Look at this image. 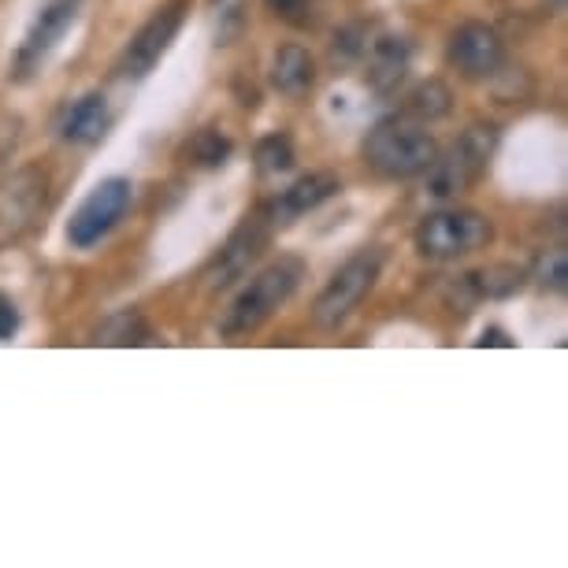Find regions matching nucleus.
I'll list each match as a JSON object with an SVG mask.
<instances>
[{
	"label": "nucleus",
	"mask_w": 568,
	"mask_h": 568,
	"mask_svg": "<svg viewBox=\"0 0 568 568\" xmlns=\"http://www.w3.org/2000/svg\"><path fill=\"white\" fill-rule=\"evenodd\" d=\"M212 8H216V41L231 45L245 27V0H212Z\"/></svg>",
	"instance_id": "4be33fe9"
},
{
	"label": "nucleus",
	"mask_w": 568,
	"mask_h": 568,
	"mask_svg": "<svg viewBox=\"0 0 568 568\" xmlns=\"http://www.w3.org/2000/svg\"><path fill=\"white\" fill-rule=\"evenodd\" d=\"M186 12H190V0H168V4H160L156 12L142 23V30H138V34L123 45L120 60H115V71H120L123 79H134V82L145 79V74L164 60L171 41L179 38L182 23H186Z\"/></svg>",
	"instance_id": "423d86ee"
},
{
	"label": "nucleus",
	"mask_w": 568,
	"mask_h": 568,
	"mask_svg": "<svg viewBox=\"0 0 568 568\" xmlns=\"http://www.w3.org/2000/svg\"><path fill=\"white\" fill-rule=\"evenodd\" d=\"M104 131H109V101H104V93H85L60 120V138L71 145L101 142Z\"/></svg>",
	"instance_id": "4468645a"
},
{
	"label": "nucleus",
	"mask_w": 568,
	"mask_h": 568,
	"mask_svg": "<svg viewBox=\"0 0 568 568\" xmlns=\"http://www.w3.org/2000/svg\"><path fill=\"white\" fill-rule=\"evenodd\" d=\"M476 346H513V342L506 338V331H498V327H487L484 335L476 338Z\"/></svg>",
	"instance_id": "b1692460"
},
{
	"label": "nucleus",
	"mask_w": 568,
	"mask_h": 568,
	"mask_svg": "<svg viewBox=\"0 0 568 568\" xmlns=\"http://www.w3.org/2000/svg\"><path fill=\"white\" fill-rule=\"evenodd\" d=\"M524 275L520 267H513V264H490L484 267V272H471L460 278V286L471 294V302H484V297H509V294H517L520 286H524Z\"/></svg>",
	"instance_id": "dca6fc26"
},
{
	"label": "nucleus",
	"mask_w": 568,
	"mask_h": 568,
	"mask_svg": "<svg viewBox=\"0 0 568 568\" xmlns=\"http://www.w3.org/2000/svg\"><path fill=\"white\" fill-rule=\"evenodd\" d=\"M19 331V308L8 294H0V342H12Z\"/></svg>",
	"instance_id": "5701e85b"
},
{
	"label": "nucleus",
	"mask_w": 568,
	"mask_h": 568,
	"mask_svg": "<svg viewBox=\"0 0 568 568\" xmlns=\"http://www.w3.org/2000/svg\"><path fill=\"white\" fill-rule=\"evenodd\" d=\"M45 194H49V179L38 168L19 171L8 182V190L0 194V245L19 242L34 227L38 216L45 212Z\"/></svg>",
	"instance_id": "9d476101"
},
{
	"label": "nucleus",
	"mask_w": 568,
	"mask_h": 568,
	"mask_svg": "<svg viewBox=\"0 0 568 568\" xmlns=\"http://www.w3.org/2000/svg\"><path fill=\"white\" fill-rule=\"evenodd\" d=\"M256 171L261 175H283L294 168V142L286 134H267L256 142Z\"/></svg>",
	"instance_id": "6ab92c4d"
},
{
	"label": "nucleus",
	"mask_w": 568,
	"mask_h": 568,
	"mask_svg": "<svg viewBox=\"0 0 568 568\" xmlns=\"http://www.w3.org/2000/svg\"><path fill=\"white\" fill-rule=\"evenodd\" d=\"M438 153L435 138L424 131V123L409 115H387L364 138V160L383 179H416L432 168Z\"/></svg>",
	"instance_id": "f03ea898"
},
{
	"label": "nucleus",
	"mask_w": 568,
	"mask_h": 568,
	"mask_svg": "<svg viewBox=\"0 0 568 568\" xmlns=\"http://www.w3.org/2000/svg\"><path fill=\"white\" fill-rule=\"evenodd\" d=\"M338 190H342V182L331 175V171H313V175L297 179L294 186H286L275 201H267L261 212L272 227H283V223H294L297 216H305V212L320 209L324 201L335 197Z\"/></svg>",
	"instance_id": "f8f14e48"
},
{
	"label": "nucleus",
	"mask_w": 568,
	"mask_h": 568,
	"mask_svg": "<svg viewBox=\"0 0 568 568\" xmlns=\"http://www.w3.org/2000/svg\"><path fill=\"white\" fill-rule=\"evenodd\" d=\"M190 156H194L201 168H216L231 156V142L220 131L205 126V131H197V138L190 142Z\"/></svg>",
	"instance_id": "412c9836"
},
{
	"label": "nucleus",
	"mask_w": 568,
	"mask_h": 568,
	"mask_svg": "<svg viewBox=\"0 0 568 568\" xmlns=\"http://www.w3.org/2000/svg\"><path fill=\"white\" fill-rule=\"evenodd\" d=\"M93 342L98 346H145V342H153V327L145 324L138 308H123L93 331Z\"/></svg>",
	"instance_id": "f3484780"
},
{
	"label": "nucleus",
	"mask_w": 568,
	"mask_h": 568,
	"mask_svg": "<svg viewBox=\"0 0 568 568\" xmlns=\"http://www.w3.org/2000/svg\"><path fill=\"white\" fill-rule=\"evenodd\" d=\"M531 278L542 286V291L561 294L565 286H568V253H565V245H554V250H546L539 261H535Z\"/></svg>",
	"instance_id": "aec40b11"
},
{
	"label": "nucleus",
	"mask_w": 568,
	"mask_h": 568,
	"mask_svg": "<svg viewBox=\"0 0 568 568\" xmlns=\"http://www.w3.org/2000/svg\"><path fill=\"white\" fill-rule=\"evenodd\" d=\"M267 79H272V85L283 98H302V93H308V85L316 82V60L302 45H283L272 57V74Z\"/></svg>",
	"instance_id": "2eb2a0df"
},
{
	"label": "nucleus",
	"mask_w": 568,
	"mask_h": 568,
	"mask_svg": "<svg viewBox=\"0 0 568 568\" xmlns=\"http://www.w3.org/2000/svg\"><path fill=\"white\" fill-rule=\"evenodd\" d=\"M449 109H454V98H449L446 82H438V79L420 82V85H416V90L409 93V101H405V112H409L416 123H435V120H443V115H449Z\"/></svg>",
	"instance_id": "a211bd4d"
},
{
	"label": "nucleus",
	"mask_w": 568,
	"mask_h": 568,
	"mask_svg": "<svg viewBox=\"0 0 568 568\" xmlns=\"http://www.w3.org/2000/svg\"><path fill=\"white\" fill-rule=\"evenodd\" d=\"M302 278H305V264L297 261V256H278V261H272L264 272H256L250 283L242 286V294L231 302L227 316L220 320V335L242 338V335L261 331L267 320L297 294Z\"/></svg>",
	"instance_id": "f257e3e1"
},
{
	"label": "nucleus",
	"mask_w": 568,
	"mask_h": 568,
	"mask_svg": "<svg viewBox=\"0 0 568 568\" xmlns=\"http://www.w3.org/2000/svg\"><path fill=\"white\" fill-rule=\"evenodd\" d=\"M446 60L465 74V79H490L498 74L501 60H506V45L487 23H465L449 34Z\"/></svg>",
	"instance_id": "9b49d317"
},
{
	"label": "nucleus",
	"mask_w": 568,
	"mask_h": 568,
	"mask_svg": "<svg viewBox=\"0 0 568 568\" xmlns=\"http://www.w3.org/2000/svg\"><path fill=\"white\" fill-rule=\"evenodd\" d=\"M131 197H134L131 179H123V175L101 179L98 186L90 190V197L74 209V216L68 223V242L74 250H93V245H98L104 234H112L115 223L126 216Z\"/></svg>",
	"instance_id": "0eeeda50"
},
{
	"label": "nucleus",
	"mask_w": 568,
	"mask_h": 568,
	"mask_svg": "<svg viewBox=\"0 0 568 568\" xmlns=\"http://www.w3.org/2000/svg\"><path fill=\"white\" fill-rule=\"evenodd\" d=\"M550 8H554V12H561V8H565V0H550Z\"/></svg>",
	"instance_id": "a878e982"
},
{
	"label": "nucleus",
	"mask_w": 568,
	"mask_h": 568,
	"mask_svg": "<svg viewBox=\"0 0 568 568\" xmlns=\"http://www.w3.org/2000/svg\"><path fill=\"white\" fill-rule=\"evenodd\" d=\"M272 242V223L264 220V212H253L245 216L239 227L231 231V239L223 242V250L216 253V261L209 264V286L212 291H223V286L239 283V278L250 272V267L261 261V253Z\"/></svg>",
	"instance_id": "1a4fd4ad"
},
{
	"label": "nucleus",
	"mask_w": 568,
	"mask_h": 568,
	"mask_svg": "<svg viewBox=\"0 0 568 568\" xmlns=\"http://www.w3.org/2000/svg\"><path fill=\"white\" fill-rule=\"evenodd\" d=\"M267 8L278 16H294V12H302L305 8V0H267Z\"/></svg>",
	"instance_id": "393cba45"
},
{
	"label": "nucleus",
	"mask_w": 568,
	"mask_h": 568,
	"mask_svg": "<svg viewBox=\"0 0 568 568\" xmlns=\"http://www.w3.org/2000/svg\"><path fill=\"white\" fill-rule=\"evenodd\" d=\"M368 52V82L375 93H394L398 85L405 82V74H409V41L398 38V34H383L372 41Z\"/></svg>",
	"instance_id": "ddd939ff"
},
{
	"label": "nucleus",
	"mask_w": 568,
	"mask_h": 568,
	"mask_svg": "<svg viewBox=\"0 0 568 568\" xmlns=\"http://www.w3.org/2000/svg\"><path fill=\"white\" fill-rule=\"evenodd\" d=\"M383 264H387V250H383V245H368V250L353 253L349 261L331 275V283L324 291H320L313 305V324L324 331H335L346 324L361 308L364 297L372 294V286L379 283Z\"/></svg>",
	"instance_id": "20e7f679"
},
{
	"label": "nucleus",
	"mask_w": 568,
	"mask_h": 568,
	"mask_svg": "<svg viewBox=\"0 0 568 568\" xmlns=\"http://www.w3.org/2000/svg\"><path fill=\"white\" fill-rule=\"evenodd\" d=\"M498 149V126L495 123H471L465 134L457 138L446 153H435L427 175V194L438 201H449L465 190L476 186L490 168V156Z\"/></svg>",
	"instance_id": "7ed1b4c3"
},
{
	"label": "nucleus",
	"mask_w": 568,
	"mask_h": 568,
	"mask_svg": "<svg viewBox=\"0 0 568 568\" xmlns=\"http://www.w3.org/2000/svg\"><path fill=\"white\" fill-rule=\"evenodd\" d=\"M82 0H41L34 23H30L23 45L12 57V82H30L41 71V63L49 60V52L60 45L71 23L79 19Z\"/></svg>",
	"instance_id": "6e6552de"
},
{
	"label": "nucleus",
	"mask_w": 568,
	"mask_h": 568,
	"mask_svg": "<svg viewBox=\"0 0 568 568\" xmlns=\"http://www.w3.org/2000/svg\"><path fill=\"white\" fill-rule=\"evenodd\" d=\"M413 242L427 261H457V256L487 250L495 242V223L476 209H443L420 220Z\"/></svg>",
	"instance_id": "39448f33"
}]
</instances>
